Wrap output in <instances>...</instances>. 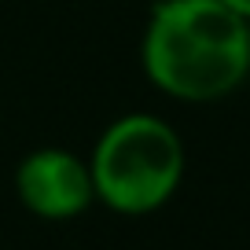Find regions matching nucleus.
Wrapping results in <instances>:
<instances>
[{"label":"nucleus","mask_w":250,"mask_h":250,"mask_svg":"<svg viewBox=\"0 0 250 250\" xmlns=\"http://www.w3.org/2000/svg\"><path fill=\"white\" fill-rule=\"evenodd\" d=\"M140 66L169 100H225L250 78V22L221 0H158L144 26Z\"/></svg>","instance_id":"f257e3e1"},{"label":"nucleus","mask_w":250,"mask_h":250,"mask_svg":"<svg viewBox=\"0 0 250 250\" xmlns=\"http://www.w3.org/2000/svg\"><path fill=\"white\" fill-rule=\"evenodd\" d=\"M184 140L166 118L133 110L96 136L88 173L96 203L125 217H144L169 203L184 184Z\"/></svg>","instance_id":"f03ea898"},{"label":"nucleus","mask_w":250,"mask_h":250,"mask_svg":"<svg viewBox=\"0 0 250 250\" xmlns=\"http://www.w3.org/2000/svg\"><path fill=\"white\" fill-rule=\"evenodd\" d=\"M15 195L41 221H70L96 203L88 158L66 147H37L15 166Z\"/></svg>","instance_id":"7ed1b4c3"},{"label":"nucleus","mask_w":250,"mask_h":250,"mask_svg":"<svg viewBox=\"0 0 250 250\" xmlns=\"http://www.w3.org/2000/svg\"><path fill=\"white\" fill-rule=\"evenodd\" d=\"M221 4H228V8L235 11V15H243L250 22V0H221Z\"/></svg>","instance_id":"20e7f679"}]
</instances>
